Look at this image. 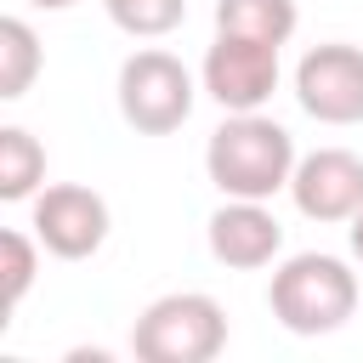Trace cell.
<instances>
[{
    "instance_id": "cell-1",
    "label": "cell",
    "mask_w": 363,
    "mask_h": 363,
    "mask_svg": "<svg viewBox=\"0 0 363 363\" xmlns=\"http://www.w3.org/2000/svg\"><path fill=\"white\" fill-rule=\"evenodd\" d=\"M295 136L272 113H227L204 142V176L221 199H272L295 176Z\"/></svg>"
},
{
    "instance_id": "cell-2",
    "label": "cell",
    "mask_w": 363,
    "mask_h": 363,
    "mask_svg": "<svg viewBox=\"0 0 363 363\" xmlns=\"http://www.w3.org/2000/svg\"><path fill=\"white\" fill-rule=\"evenodd\" d=\"M267 306L289 335H335L357 312V272L340 255L301 250V255L272 267Z\"/></svg>"
},
{
    "instance_id": "cell-3",
    "label": "cell",
    "mask_w": 363,
    "mask_h": 363,
    "mask_svg": "<svg viewBox=\"0 0 363 363\" xmlns=\"http://www.w3.org/2000/svg\"><path fill=\"white\" fill-rule=\"evenodd\" d=\"M227 346V312L204 289H170L147 301L130 323V352L142 363H210Z\"/></svg>"
},
{
    "instance_id": "cell-4",
    "label": "cell",
    "mask_w": 363,
    "mask_h": 363,
    "mask_svg": "<svg viewBox=\"0 0 363 363\" xmlns=\"http://www.w3.org/2000/svg\"><path fill=\"white\" fill-rule=\"evenodd\" d=\"M119 113L136 136H170L187 125L193 102H199V85L187 74V62L164 45H142L119 62Z\"/></svg>"
},
{
    "instance_id": "cell-5",
    "label": "cell",
    "mask_w": 363,
    "mask_h": 363,
    "mask_svg": "<svg viewBox=\"0 0 363 363\" xmlns=\"http://www.w3.org/2000/svg\"><path fill=\"white\" fill-rule=\"evenodd\" d=\"M278 45L272 40H250V34H216L210 51H204V68H199V85L204 96L221 108V113H255L272 102L278 91Z\"/></svg>"
},
{
    "instance_id": "cell-6",
    "label": "cell",
    "mask_w": 363,
    "mask_h": 363,
    "mask_svg": "<svg viewBox=\"0 0 363 363\" xmlns=\"http://www.w3.org/2000/svg\"><path fill=\"white\" fill-rule=\"evenodd\" d=\"M28 227H34V238L45 244V255H57V261H85V255H96V250L108 244L113 216H108V199H102L96 187H85V182H51V187L34 193Z\"/></svg>"
},
{
    "instance_id": "cell-7",
    "label": "cell",
    "mask_w": 363,
    "mask_h": 363,
    "mask_svg": "<svg viewBox=\"0 0 363 363\" xmlns=\"http://www.w3.org/2000/svg\"><path fill=\"white\" fill-rule=\"evenodd\" d=\"M295 102L318 125H363V45L323 40L295 62Z\"/></svg>"
},
{
    "instance_id": "cell-8",
    "label": "cell",
    "mask_w": 363,
    "mask_h": 363,
    "mask_svg": "<svg viewBox=\"0 0 363 363\" xmlns=\"http://www.w3.org/2000/svg\"><path fill=\"white\" fill-rule=\"evenodd\" d=\"M289 199L306 221H352L363 210V153L352 147H312L295 159Z\"/></svg>"
},
{
    "instance_id": "cell-9",
    "label": "cell",
    "mask_w": 363,
    "mask_h": 363,
    "mask_svg": "<svg viewBox=\"0 0 363 363\" xmlns=\"http://www.w3.org/2000/svg\"><path fill=\"white\" fill-rule=\"evenodd\" d=\"M204 238H210V255L221 267H233V272L272 267L278 250H284V227L267 210V199H221V210L210 216Z\"/></svg>"
},
{
    "instance_id": "cell-10",
    "label": "cell",
    "mask_w": 363,
    "mask_h": 363,
    "mask_svg": "<svg viewBox=\"0 0 363 363\" xmlns=\"http://www.w3.org/2000/svg\"><path fill=\"white\" fill-rule=\"evenodd\" d=\"M295 28H301L295 0H216V34H250V40L289 45Z\"/></svg>"
},
{
    "instance_id": "cell-11",
    "label": "cell",
    "mask_w": 363,
    "mask_h": 363,
    "mask_svg": "<svg viewBox=\"0 0 363 363\" xmlns=\"http://www.w3.org/2000/svg\"><path fill=\"white\" fill-rule=\"evenodd\" d=\"M40 187H45V147L23 125H6L0 130V199L6 204H23Z\"/></svg>"
},
{
    "instance_id": "cell-12",
    "label": "cell",
    "mask_w": 363,
    "mask_h": 363,
    "mask_svg": "<svg viewBox=\"0 0 363 363\" xmlns=\"http://www.w3.org/2000/svg\"><path fill=\"white\" fill-rule=\"evenodd\" d=\"M40 62H45L40 34H34L23 17H0V102L28 96V85H34Z\"/></svg>"
},
{
    "instance_id": "cell-13",
    "label": "cell",
    "mask_w": 363,
    "mask_h": 363,
    "mask_svg": "<svg viewBox=\"0 0 363 363\" xmlns=\"http://www.w3.org/2000/svg\"><path fill=\"white\" fill-rule=\"evenodd\" d=\"M102 11L130 40H164L187 23V0H102Z\"/></svg>"
},
{
    "instance_id": "cell-14",
    "label": "cell",
    "mask_w": 363,
    "mask_h": 363,
    "mask_svg": "<svg viewBox=\"0 0 363 363\" xmlns=\"http://www.w3.org/2000/svg\"><path fill=\"white\" fill-rule=\"evenodd\" d=\"M40 238L23 233V227H6L0 233V278H6V312L23 306V295L34 289V272H40Z\"/></svg>"
},
{
    "instance_id": "cell-15",
    "label": "cell",
    "mask_w": 363,
    "mask_h": 363,
    "mask_svg": "<svg viewBox=\"0 0 363 363\" xmlns=\"http://www.w3.org/2000/svg\"><path fill=\"white\" fill-rule=\"evenodd\" d=\"M346 238H352V255H357V267H363V210L346 221Z\"/></svg>"
},
{
    "instance_id": "cell-16",
    "label": "cell",
    "mask_w": 363,
    "mask_h": 363,
    "mask_svg": "<svg viewBox=\"0 0 363 363\" xmlns=\"http://www.w3.org/2000/svg\"><path fill=\"white\" fill-rule=\"evenodd\" d=\"M34 11H68V6H79V0H28Z\"/></svg>"
}]
</instances>
